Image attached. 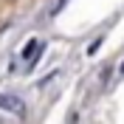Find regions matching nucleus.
Returning <instances> with one entry per match:
<instances>
[{
	"label": "nucleus",
	"instance_id": "obj_1",
	"mask_svg": "<svg viewBox=\"0 0 124 124\" xmlns=\"http://www.w3.org/2000/svg\"><path fill=\"white\" fill-rule=\"evenodd\" d=\"M39 51H42V42H39V39H31L28 45L23 48V59H25V65H28V68H34V62H37V54Z\"/></svg>",
	"mask_w": 124,
	"mask_h": 124
},
{
	"label": "nucleus",
	"instance_id": "obj_2",
	"mask_svg": "<svg viewBox=\"0 0 124 124\" xmlns=\"http://www.w3.org/2000/svg\"><path fill=\"white\" fill-rule=\"evenodd\" d=\"M121 70H124V65H121Z\"/></svg>",
	"mask_w": 124,
	"mask_h": 124
}]
</instances>
